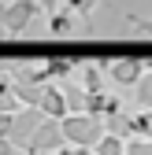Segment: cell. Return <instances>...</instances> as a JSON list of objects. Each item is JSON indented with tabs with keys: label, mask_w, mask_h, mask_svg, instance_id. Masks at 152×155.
Wrapping results in <instances>:
<instances>
[{
	"label": "cell",
	"mask_w": 152,
	"mask_h": 155,
	"mask_svg": "<svg viewBox=\"0 0 152 155\" xmlns=\"http://www.w3.org/2000/svg\"><path fill=\"white\" fill-rule=\"evenodd\" d=\"M60 133H63V140L74 144V148H93L108 129H104V118H100V114H89V111H67L63 118H60Z\"/></svg>",
	"instance_id": "obj_1"
},
{
	"label": "cell",
	"mask_w": 152,
	"mask_h": 155,
	"mask_svg": "<svg viewBox=\"0 0 152 155\" xmlns=\"http://www.w3.org/2000/svg\"><path fill=\"white\" fill-rule=\"evenodd\" d=\"M37 15H41L37 0H4V8H0V30H4V37H22L26 26Z\"/></svg>",
	"instance_id": "obj_2"
},
{
	"label": "cell",
	"mask_w": 152,
	"mask_h": 155,
	"mask_svg": "<svg viewBox=\"0 0 152 155\" xmlns=\"http://www.w3.org/2000/svg\"><path fill=\"white\" fill-rule=\"evenodd\" d=\"M145 55H119V59H104V70L111 74V81L115 85H137V78L145 74Z\"/></svg>",
	"instance_id": "obj_3"
},
{
	"label": "cell",
	"mask_w": 152,
	"mask_h": 155,
	"mask_svg": "<svg viewBox=\"0 0 152 155\" xmlns=\"http://www.w3.org/2000/svg\"><path fill=\"white\" fill-rule=\"evenodd\" d=\"M67 140H63V133H60V118H41L37 122V129L30 133V140L22 151H60Z\"/></svg>",
	"instance_id": "obj_4"
},
{
	"label": "cell",
	"mask_w": 152,
	"mask_h": 155,
	"mask_svg": "<svg viewBox=\"0 0 152 155\" xmlns=\"http://www.w3.org/2000/svg\"><path fill=\"white\" fill-rule=\"evenodd\" d=\"M37 111L45 118H63L67 114V100H63V89L56 81H45L41 85V96H37Z\"/></svg>",
	"instance_id": "obj_5"
},
{
	"label": "cell",
	"mask_w": 152,
	"mask_h": 155,
	"mask_svg": "<svg viewBox=\"0 0 152 155\" xmlns=\"http://www.w3.org/2000/svg\"><path fill=\"white\" fill-rule=\"evenodd\" d=\"M74 67H78V59H63V55L45 59V74H48V81H67Z\"/></svg>",
	"instance_id": "obj_6"
},
{
	"label": "cell",
	"mask_w": 152,
	"mask_h": 155,
	"mask_svg": "<svg viewBox=\"0 0 152 155\" xmlns=\"http://www.w3.org/2000/svg\"><path fill=\"white\" fill-rule=\"evenodd\" d=\"M48 30H52L56 37H67V33L74 30V11H67L63 4L56 8V11H48Z\"/></svg>",
	"instance_id": "obj_7"
},
{
	"label": "cell",
	"mask_w": 152,
	"mask_h": 155,
	"mask_svg": "<svg viewBox=\"0 0 152 155\" xmlns=\"http://www.w3.org/2000/svg\"><path fill=\"white\" fill-rule=\"evenodd\" d=\"M148 67H145V74L137 78V85H134V96H137V104L145 107V111H152V55L145 59Z\"/></svg>",
	"instance_id": "obj_8"
},
{
	"label": "cell",
	"mask_w": 152,
	"mask_h": 155,
	"mask_svg": "<svg viewBox=\"0 0 152 155\" xmlns=\"http://www.w3.org/2000/svg\"><path fill=\"white\" fill-rule=\"evenodd\" d=\"M60 89H63V100H67V111H85V96H89V89L74 85V81H63Z\"/></svg>",
	"instance_id": "obj_9"
},
{
	"label": "cell",
	"mask_w": 152,
	"mask_h": 155,
	"mask_svg": "<svg viewBox=\"0 0 152 155\" xmlns=\"http://www.w3.org/2000/svg\"><path fill=\"white\" fill-rule=\"evenodd\" d=\"M100 70H104V59H89V63H82V89L97 92V89H100Z\"/></svg>",
	"instance_id": "obj_10"
},
{
	"label": "cell",
	"mask_w": 152,
	"mask_h": 155,
	"mask_svg": "<svg viewBox=\"0 0 152 155\" xmlns=\"http://www.w3.org/2000/svg\"><path fill=\"white\" fill-rule=\"evenodd\" d=\"M123 148H126L123 137H115V133H104V137L93 144V155H123Z\"/></svg>",
	"instance_id": "obj_11"
},
{
	"label": "cell",
	"mask_w": 152,
	"mask_h": 155,
	"mask_svg": "<svg viewBox=\"0 0 152 155\" xmlns=\"http://www.w3.org/2000/svg\"><path fill=\"white\" fill-rule=\"evenodd\" d=\"M60 4H63L67 11H74V15H78L82 22L89 26V22H93V11H97V4H100V0H60Z\"/></svg>",
	"instance_id": "obj_12"
},
{
	"label": "cell",
	"mask_w": 152,
	"mask_h": 155,
	"mask_svg": "<svg viewBox=\"0 0 152 155\" xmlns=\"http://www.w3.org/2000/svg\"><path fill=\"white\" fill-rule=\"evenodd\" d=\"M123 155H152V140L148 137H130L126 148H123Z\"/></svg>",
	"instance_id": "obj_13"
},
{
	"label": "cell",
	"mask_w": 152,
	"mask_h": 155,
	"mask_svg": "<svg viewBox=\"0 0 152 155\" xmlns=\"http://www.w3.org/2000/svg\"><path fill=\"white\" fill-rule=\"evenodd\" d=\"M123 18H126V22H130V26H137L141 33H148V37H152V18H141V15H134V11H126Z\"/></svg>",
	"instance_id": "obj_14"
},
{
	"label": "cell",
	"mask_w": 152,
	"mask_h": 155,
	"mask_svg": "<svg viewBox=\"0 0 152 155\" xmlns=\"http://www.w3.org/2000/svg\"><path fill=\"white\" fill-rule=\"evenodd\" d=\"M37 4H41L45 11H56V8H60V0H37Z\"/></svg>",
	"instance_id": "obj_15"
},
{
	"label": "cell",
	"mask_w": 152,
	"mask_h": 155,
	"mask_svg": "<svg viewBox=\"0 0 152 155\" xmlns=\"http://www.w3.org/2000/svg\"><path fill=\"white\" fill-rule=\"evenodd\" d=\"M148 140H152V133H148Z\"/></svg>",
	"instance_id": "obj_16"
}]
</instances>
